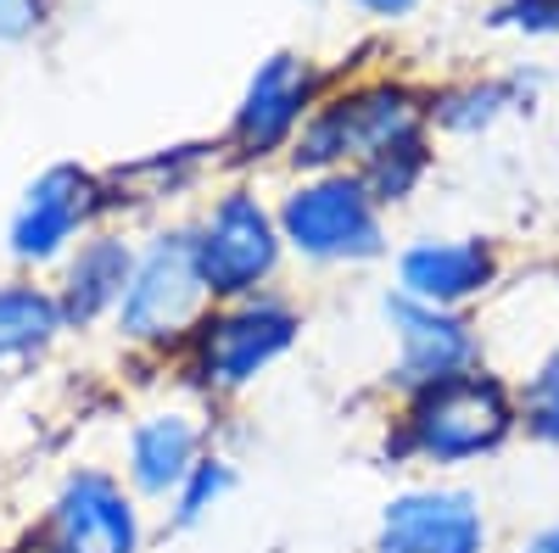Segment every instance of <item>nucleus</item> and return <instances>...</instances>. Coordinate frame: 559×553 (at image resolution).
<instances>
[{
    "label": "nucleus",
    "instance_id": "1",
    "mask_svg": "<svg viewBox=\"0 0 559 553\" xmlns=\"http://www.w3.org/2000/svg\"><path fill=\"white\" fill-rule=\"evenodd\" d=\"M515 431H521L515 386L476 363V369H464V375H448V381L408 397L403 425L392 436V453L419 458V465H437V470H459V465H476V458L498 453Z\"/></svg>",
    "mask_w": 559,
    "mask_h": 553
},
{
    "label": "nucleus",
    "instance_id": "2",
    "mask_svg": "<svg viewBox=\"0 0 559 553\" xmlns=\"http://www.w3.org/2000/svg\"><path fill=\"white\" fill-rule=\"evenodd\" d=\"M274 218H280V241L308 263H369L386 252L381 202L347 168L313 173L308 184H297Z\"/></svg>",
    "mask_w": 559,
    "mask_h": 553
},
{
    "label": "nucleus",
    "instance_id": "3",
    "mask_svg": "<svg viewBox=\"0 0 559 553\" xmlns=\"http://www.w3.org/2000/svg\"><path fill=\"white\" fill-rule=\"evenodd\" d=\"M426 134V112L408 89L397 84H369L353 89V96L319 107L302 134H297V168H319V173H336V168H369L376 157H386L403 141H419Z\"/></svg>",
    "mask_w": 559,
    "mask_h": 553
},
{
    "label": "nucleus",
    "instance_id": "4",
    "mask_svg": "<svg viewBox=\"0 0 559 553\" xmlns=\"http://www.w3.org/2000/svg\"><path fill=\"white\" fill-rule=\"evenodd\" d=\"M213 308L197 263V229H168L134 257V280L118 302V330L129 341H191Z\"/></svg>",
    "mask_w": 559,
    "mask_h": 553
},
{
    "label": "nucleus",
    "instance_id": "5",
    "mask_svg": "<svg viewBox=\"0 0 559 553\" xmlns=\"http://www.w3.org/2000/svg\"><path fill=\"white\" fill-rule=\"evenodd\" d=\"M302 330L297 308L274 297H241L218 313H207L191 336V375L207 392H241L252 386L274 358H286Z\"/></svg>",
    "mask_w": 559,
    "mask_h": 553
},
{
    "label": "nucleus",
    "instance_id": "6",
    "mask_svg": "<svg viewBox=\"0 0 559 553\" xmlns=\"http://www.w3.org/2000/svg\"><path fill=\"white\" fill-rule=\"evenodd\" d=\"M280 218L252 191H229L197 229V263L213 302L258 297V286L280 268Z\"/></svg>",
    "mask_w": 559,
    "mask_h": 553
},
{
    "label": "nucleus",
    "instance_id": "7",
    "mask_svg": "<svg viewBox=\"0 0 559 553\" xmlns=\"http://www.w3.org/2000/svg\"><path fill=\"white\" fill-rule=\"evenodd\" d=\"M381 313H386L392 341H397L392 381H397L408 397L481 363V336H476V325H471L459 308H431V302H414V297L392 291V297L381 302Z\"/></svg>",
    "mask_w": 559,
    "mask_h": 553
},
{
    "label": "nucleus",
    "instance_id": "8",
    "mask_svg": "<svg viewBox=\"0 0 559 553\" xmlns=\"http://www.w3.org/2000/svg\"><path fill=\"white\" fill-rule=\"evenodd\" d=\"M376 553H487L481 497L464 486H414L381 509Z\"/></svg>",
    "mask_w": 559,
    "mask_h": 553
},
{
    "label": "nucleus",
    "instance_id": "9",
    "mask_svg": "<svg viewBox=\"0 0 559 553\" xmlns=\"http://www.w3.org/2000/svg\"><path fill=\"white\" fill-rule=\"evenodd\" d=\"M102 207V184L90 179L84 168H51V173H39L28 184V196L12 218V252L23 263H45V257H57L73 236H79V224Z\"/></svg>",
    "mask_w": 559,
    "mask_h": 553
},
{
    "label": "nucleus",
    "instance_id": "10",
    "mask_svg": "<svg viewBox=\"0 0 559 553\" xmlns=\"http://www.w3.org/2000/svg\"><path fill=\"white\" fill-rule=\"evenodd\" d=\"M498 286V252L492 241L459 236V241H414L397 257V291L431 308H464L471 297Z\"/></svg>",
    "mask_w": 559,
    "mask_h": 553
},
{
    "label": "nucleus",
    "instance_id": "11",
    "mask_svg": "<svg viewBox=\"0 0 559 553\" xmlns=\"http://www.w3.org/2000/svg\"><path fill=\"white\" fill-rule=\"evenodd\" d=\"M308 101H313V68L302 57H269L236 112V146L247 157H269L274 146H286L292 134L308 123Z\"/></svg>",
    "mask_w": 559,
    "mask_h": 553
},
{
    "label": "nucleus",
    "instance_id": "12",
    "mask_svg": "<svg viewBox=\"0 0 559 553\" xmlns=\"http://www.w3.org/2000/svg\"><path fill=\"white\" fill-rule=\"evenodd\" d=\"M51 531H57L51 548H62V553H134V542H140V520L129 509L123 486L102 470H79L62 486Z\"/></svg>",
    "mask_w": 559,
    "mask_h": 553
},
{
    "label": "nucleus",
    "instance_id": "13",
    "mask_svg": "<svg viewBox=\"0 0 559 553\" xmlns=\"http://www.w3.org/2000/svg\"><path fill=\"white\" fill-rule=\"evenodd\" d=\"M197 458H202V431L185 413H152L129 436V476L152 497L179 492V481L197 470Z\"/></svg>",
    "mask_w": 559,
    "mask_h": 553
},
{
    "label": "nucleus",
    "instance_id": "14",
    "mask_svg": "<svg viewBox=\"0 0 559 553\" xmlns=\"http://www.w3.org/2000/svg\"><path fill=\"white\" fill-rule=\"evenodd\" d=\"M129 280H134V252L123 241H112V236L84 241L62 280V325H96L107 308L123 302Z\"/></svg>",
    "mask_w": 559,
    "mask_h": 553
},
{
    "label": "nucleus",
    "instance_id": "15",
    "mask_svg": "<svg viewBox=\"0 0 559 553\" xmlns=\"http://www.w3.org/2000/svg\"><path fill=\"white\" fill-rule=\"evenodd\" d=\"M62 330V302L34 286H7L0 291V363L39 352Z\"/></svg>",
    "mask_w": 559,
    "mask_h": 553
},
{
    "label": "nucleus",
    "instance_id": "16",
    "mask_svg": "<svg viewBox=\"0 0 559 553\" xmlns=\"http://www.w3.org/2000/svg\"><path fill=\"white\" fill-rule=\"evenodd\" d=\"M509 107H521V79H487V84H464V89H448V96L431 101V118L442 129H459V134H476L487 123H498Z\"/></svg>",
    "mask_w": 559,
    "mask_h": 553
},
{
    "label": "nucleus",
    "instance_id": "17",
    "mask_svg": "<svg viewBox=\"0 0 559 553\" xmlns=\"http://www.w3.org/2000/svg\"><path fill=\"white\" fill-rule=\"evenodd\" d=\"M426 168H431V152H426V134H419V141H403V146H392L386 157H376L358 179L369 184V196L386 207V202H408L414 184L426 179Z\"/></svg>",
    "mask_w": 559,
    "mask_h": 553
},
{
    "label": "nucleus",
    "instance_id": "18",
    "mask_svg": "<svg viewBox=\"0 0 559 553\" xmlns=\"http://www.w3.org/2000/svg\"><path fill=\"white\" fill-rule=\"evenodd\" d=\"M236 486V470L224 465V458H197V470L179 481L174 492V526H197L207 520L213 503H224V492Z\"/></svg>",
    "mask_w": 559,
    "mask_h": 553
},
{
    "label": "nucleus",
    "instance_id": "19",
    "mask_svg": "<svg viewBox=\"0 0 559 553\" xmlns=\"http://www.w3.org/2000/svg\"><path fill=\"white\" fill-rule=\"evenodd\" d=\"M521 420H526V431L537 442L559 447V347L532 369V381L521 392Z\"/></svg>",
    "mask_w": 559,
    "mask_h": 553
},
{
    "label": "nucleus",
    "instance_id": "20",
    "mask_svg": "<svg viewBox=\"0 0 559 553\" xmlns=\"http://www.w3.org/2000/svg\"><path fill=\"white\" fill-rule=\"evenodd\" d=\"M498 23L526 28V34H559V0H503Z\"/></svg>",
    "mask_w": 559,
    "mask_h": 553
},
{
    "label": "nucleus",
    "instance_id": "21",
    "mask_svg": "<svg viewBox=\"0 0 559 553\" xmlns=\"http://www.w3.org/2000/svg\"><path fill=\"white\" fill-rule=\"evenodd\" d=\"M39 23V0H0V39H23Z\"/></svg>",
    "mask_w": 559,
    "mask_h": 553
},
{
    "label": "nucleus",
    "instance_id": "22",
    "mask_svg": "<svg viewBox=\"0 0 559 553\" xmlns=\"http://www.w3.org/2000/svg\"><path fill=\"white\" fill-rule=\"evenodd\" d=\"M353 7H364L369 17H403V12L419 7V0H353Z\"/></svg>",
    "mask_w": 559,
    "mask_h": 553
},
{
    "label": "nucleus",
    "instance_id": "23",
    "mask_svg": "<svg viewBox=\"0 0 559 553\" xmlns=\"http://www.w3.org/2000/svg\"><path fill=\"white\" fill-rule=\"evenodd\" d=\"M521 553H559V520H548L543 531H532V537L521 542Z\"/></svg>",
    "mask_w": 559,
    "mask_h": 553
},
{
    "label": "nucleus",
    "instance_id": "24",
    "mask_svg": "<svg viewBox=\"0 0 559 553\" xmlns=\"http://www.w3.org/2000/svg\"><path fill=\"white\" fill-rule=\"evenodd\" d=\"M51 553H62V548H51Z\"/></svg>",
    "mask_w": 559,
    "mask_h": 553
}]
</instances>
